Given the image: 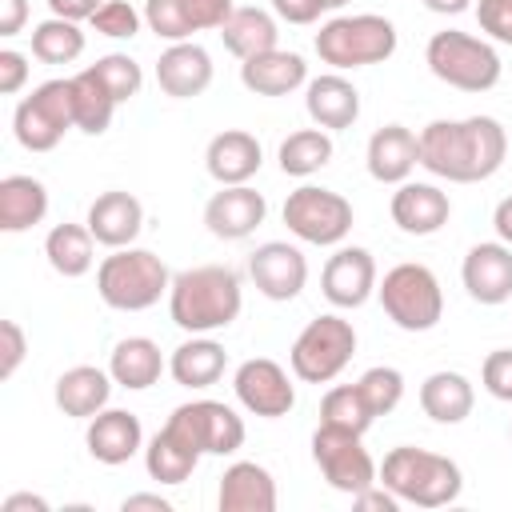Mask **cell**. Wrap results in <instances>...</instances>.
<instances>
[{
	"label": "cell",
	"mask_w": 512,
	"mask_h": 512,
	"mask_svg": "<svg viewBox=\"0 0 512 512\" xmlns=\"http://www.w3.org/2000/svg\"><path fill=\"white\" fill-rule=\"evenodd\" d=\"M420 168L448 184H480L500 172L508 156V132L496 116L432 120L420 132Z\"/></svg>",
	"instance_id": "cell-1"
},
{
	"label": "cell",
	"mask_w": 512,
	"mask_h": 512,
	"mask_svg": "<svg viewBox=\"0 0 512 512\" xmlns=\"http://www.w3.org/2000/svg\"><path fill=\"white\" fill-rule=\"evenodd\" d=\"M244 308V284L228 264H196L172 276L168 316L188 336H212L228 328Z\"/></svg>",
	"instance_id": "cell-2"
},
{
	"label": "cell",
	"mask_w": 512,
	"mask_h": 512,
	"mask_svg": "<svg viewBox=\"0 0 512 512\" xmlns=\"http://www.w3.org/2000/svg\"><path fill=\"white\" fill-rule=\"evenodd\" d=\"M380 484L392 488L400 496V504H416V508H444L460 496L464 488V472L456 460L428 452V448H412L400 444L384 456L380 464Z\"/></svg>",
	"instance_id": "cell-3"
},
{
	"label": "cell",
	"mask_w": 512,
	"mask_h": 512,
	"mask_svg": "<svg viewBox=\"0 0 512 512\" xmlns=\"http://www.w3.org/2000/svg\"><path fill=\"white\" fill-rule=\"evenodd\" d=\"M168 288H172V272L148 248H132V244L112 248V256H104L96 268V292L116 312H144L160 304Z\"/></svg>",
	"instance_id": "cell-4"
},
{
	"label": "cell",
	"mask_w": 512,
	"mask_h": 512,
	"mask_svg": "<svg viewBox=\"0 0 512 512\" xmlns=\"http://www.w3.org/2000/svg\"><path fill=\"white\" fill-rule=\"evenodd\" d=\"M316 56L332 72H352L368 64H384L396 52V24L380 12H352V16H332L316 32Z\"/></svg>",
	"instance_id": "cell-5"
},
{
	"label": "cell",
	"mask_w": 512,
	"mask_h": 512,
	"mask_svg": "<svg viewBox=\"0 0 512 512\" xmlns=\"http://www.w3.org/2000/svg\"><path fill=\"white\" fill-rule=\"evenodd\" d=\"M424 64L440 84L460 88V92H488L504 76L500 52L488 40H480L472 32H460V28L432 32V40L424 48Z\"/></svg>",
	"instance_id": "cell-6"
},
{
	"label": "cell",
	"mask_w": 512,
	"mask_h": 512,
	"mask_svg": "<svg viewBox=\"0 0 512 512\" xmlns=\"http://www.w3.org/2000/svg\"><path fill=\"white\" fill-rule=\"evenodd\" d=\"M384 316L404 332H432L444 316V288L428 264H396L376 284Z\"/></svg>",
	"instance_id": "cell-7"
},
{
	"label": "cell",
	"mask_w": 512,
	"mask_h": 512,
	"mask_svg": "<svg viewBox=\"0 0 512 512\" xmlns=\"http://www.w3.org/2000/svg\"><path fill=\"white\" fill-rule=\"evenodd\" d=\"M352 356H356V328H352V320H344L336 312H324V316H316V320H308L300 328V336L292 340L288 364H292L296 380L328 384V380H336L348 368Z\"/></svg>",
	"instance_id": "cell-8"
},
{
	"label": "cell",
	"mask_w": 512,
	"mask_h": 512,
	"mask_svg": "<svg viewBox=\"0 0 512 512\" xmlns=\"http://www.w3.org/2000/svg\"><path fill=\"white\" fill-rule=\"evenodd\" d=\"M76 128L72 116V84L68 80H44L32 88V96H24L12 112V132L16 144L28 152H52L64 132Z\"/></svg>",
	"instance_id": "cell-9"
},
{
	"label": "cell",
	"mask_w": 512,
	"mask_h": 512,
	"mask_svg": "<svg viewBox=\"0 0 512 512\" xmlns=\"http://www.w3.org/2000/svg\"><path fill=\"white\" fill-rule=\"evenodd\" d=\"M284 224L296 240L304 244H320V248H332V244H344V236L352 232V204L332 192V188H316V184H300L296 192H288L284 200Z\"/></svg>",
	"instance_id": "cell-10"
},
{
	"label": "cell",
	"mask_w": 512,
	"mask_h": 512,
	"mask_svg": "<svg viewBox=\"0 0 512 512\" xmlns=\"http://www.w3.org/2000/svg\"><path fill=\"white\" fill-rule=\"evenodd\" d=\"M312 460H316L320 476L328 480V488H336L344 496H356V492H364V488H372L380 480V468L368 456L360 432H344V428L320 424L312 432Z\"/></svg>",
	"instance_id": "cell-11"
},
{
	"label": "cell",
	"mask_w": 512,
	"mask_h": 512,
	"mask_svg": "<svg viewBox=\"0 0 512 512\" xmlns=\"http://www.w3.org/2000/svg\"><path fill=\"white\" fill-rule=\"evenodd\" d=\"M164 424L180 432L200 456H232L244 444V420L224 400H188L172 408Z\"/></svg>",
	"instance_id": "cell-12"
},
{
	"label": "cell",
	"mask_w": 512,
	"mask_h": 512,
	"mask_svg": "<svg viewBox=\"0 0 512 512\" xmlns=\"http://www.w3.org/2000/svg\"><path fill=\"white\" fill-rule=\"evenodd\" d=\"M232 392L240 400L244 412L264 416V420H280L296 408V384L288 376L284 364L268 360V356H252L232 372Z\"/></svg>",
	"instance_id": "cell-13"
},
{
	"label": "cell",
	"mask_w": 512,
	"mask_h": 512,
	"mask_svg": "<svg viewBox=\"0 0 512 512\" xmlns=\"http://www.w3.org/2000/svg\"><path fill=\"white\" fill-rule=\"evenodd\" d=\"M232 8V0H144V24L160 40L180 44L196 32H220Z\"/></svg>",
	"instance_id": "cell-14"
},
{
	"label": "cell",
	"mask_w": 512,
	"mask_h": 512,
	"mask_svg": "<svg viewBox=\"0 0 512 512\" xmlns=\"http://www.w3.org/2000/svg\"><path fill=\"white\" fill-rule=\"evenodd\" d=\"M248 276H252V284H256L260 296H268L276 304H288L308 284V260H304V252L296 244L268 240V244H260L248 256Z\"/></svg>",
	"instance_id": "cell-15"
},
{
	"label": "cell",
	"mask_w": 512,
	"mask_h": 512,
	"mask_svg": "<svg viewBox=\"0 0 512 512\" xmlns=\"http://www.w3.org/2000/svg\"><path fill=\"white\" fill-rule=\"evenodd\" d=\"M380 276H376V260L368 248H336L320 272V292L332 308H360L368 304V296L376 292Z\"/></svg>",
	"instance_id": "cell-16"
},
{
	"label": "cell",
	"mask_w": 512,
	"mask_h": 512,
	"mask_svg": "<svg viewBox=\"0 0 512 512\" xmlns=\"http://www.w3.org/2000/svg\"><path fill=\"white\" fill-rule=\"evenodd\" d=\"M264 216L268 200L248 184H220V192H212L204 204V228L216 240H244L264 224Z\"/></svg>",
	"instance_id": "cell-17"
},
{
	"label": "cell",
	"mask_w": 512,
	"mask_h": 512,
	"mask_svg": "<svg viewBox=\"0 0 512 512\" xmlns=\"http://www.w3.org/2000/svg\"><path fill=\"white\" fill-rule=\"evenodd\" d=\"M460 280L476 304H508L512 300V248L504 240H480L468 248L460 264Z\"/></svg>",
	"instance_id": "cell-18"
},
{
	"label": "cell",
	"mask_w": 512,
	"mask_h": 512,
	"mask_svg": "<svg viewBox=\"0 0 512 512\" xmlns=\"http://www.w3.org/2000/svg\"><path fill=\"white\" fill-rule=\"evenodd\" d=\"M388 212H392V224L400 232H408V236H432V232H440L448 224L452 200H448V192L440 184L404 180V184H396Z\"/></svg>",
	"instance_id": "cell-19"
},
{
	"label": "cell",
	"mask_w": 512,
	"mask_h": 512,
	"mask_svg": "<svg viewBox=\"0 0 512 512\" xmlns=\"http://www.w3.org/2000/svg\"><path fill=\"white\" fill-rule=\"evenodd\" d=\"M364 164L376 184H404L420 164V136L404 124H384L368 136Z\"/></svg>",
	"instance_id": "cell-20"
},
{
	"label": "cell",
	"mask_w": 512,
	"mask_h": 512,
	"mask_svg": "<svg viewBox=\"0 0 512 512\" xmlns=\"http://www.w3.org/2000/svg\"><path fill=\"white\" fill-rule=\"evenodd\" d=\"M156 84L172 100H192V96L208 92V84H212V56H208V48L196 44V40L168 44L160 52V60H156Z\"/></svg>",
	"instance_id": "cell-21"
},
{
	"label": "cell",
	"mask_w": 512,
	"mask_h": 512,
	"mask_svg": "<svg viewBox=\"0 0 512 512\" xmlns=\"http://www.w3.org/2000/svg\"><path fill=\"white\" fill-rule=\"evenodd\" d=\"M84 444H88V456L116 468V464H128L140 448H144V428H140V416L128 412V408H104L88 420V432H84Z\"/></svg>",
	"instance_id": "cell-22"
},
{
	"label": "cell",
	"mask_w": 512,
	"mask_h": 512,
	"mask_svg": "<svg viewBox=\"0 0 512 512\" xmlns=\"http://www.w3.org/2000/svg\"><path fill=\"white\" fill-rule=\"evenodd\" d=\"M304 108L316 128L344 132L360 120V92L344 72H324L304 84Z\"/></svg>",
	"instance_id": "cell-23"
},
{
	"label": "cell",
	"mask_w": 512,
	"mask_h": 512,
	"mask_svg": "<svg viewBox=\"0 0 512 512\" xmlns=\"http://www.w3.org/2000/svg\"><path fill=\"white\" fill-rule=\"evenodd\" d=\"M88 232L96 236V244L104 248H128L140 228H144V204L124 192V188H108L88 204Z\"/></svg>",
	"instance_id": "cell-24"
},
{
	"label": "cell",
	"mask_w": 512,
	"mask_h": 512,
	"mask_svg": "<svg viewBox=\"0 0 512 512\" xmlns=\"http://www.w3.org/2000/svg\"><path fill=\"white\" fill-rule=\"evenodd\" d=\"M264 164V148L244 128H224L204 148V168L216 184H248Z\"/></svg>",
	"instance_id": "cell-25"
},
{
	"label": "cell",
	"mask_w": 512,
	"mask_h": 512,
	"mask_svg": "<svg viewBox=\"0 0 512 512\" xmlns=\"http://www.w3.org/2000/svg\"><path fill=\"white\" fill-rule=\"evenodd\" d=\"M276 476L256 460H236L220 476V512H276Z\"/></svg>",
	"instance_id": "cell-26"
},
{
	"label": "cell",
	"mask_w": 512,
	"mask_h": 512,
	"mask_svg": "<svg viewBox=\"0 0 512 512\" xmlns=\"http://www.w3.org/2000/svg\"><path fill=\"white\" fill-rule=\"evenodd\" d=\"M112 372L108 368H96V364H76V368H64L56 376V388H52V400L64 416L72 420H92L96 412L108 408V396H112Z\"/></svg>",
	"instance_id": "cell-27"
},
{
	"label": "cell",
	"mask_w": 512,
	"mask_h": 512,
	"mask_svg": "<svg viewBox=\"0 0 512 512\" xmlns=\"http://www.w3.org/2000/svg\"><path fill=\"white\" fill-rule=\"evenodd\" d=\"M240 84L256 96H288L308 84V64L300 52L272 48L252 60H240Z\"/></svg>",
	"instance_id": "cell-28"
},
{
	"label": "cell",
	"mask_w": 512,
	"mask_h": 512,
	"mask_svg": "<svg viewBox=\"0 0 512 512\" xmlns=\"http://www.w3.org/2000/svg\"><path fill=\"white\" fill-rule=\"evenodd\" d=\"M48 216V188L28 172L0 180V232H28Z\"/></svg>",
	"instance_id": "cell-29"
},
{
	"label": "cell",
	"mask_w": 512,
	"mask_h": 512,
	"mask_svg": "<svg viewBox=\"0 0 512 512\" xmlns=\"http://www.w3.org/2000/svg\"><path fill=\"white\" fill-rule=\"evenodd\" d=\"M168 368V360L160 356V344L148 340V336H124L116 340L112 356H108V372L120 388L128 392H144L160 380V372Z\"/></svg>",
	"instance_id": "cell-30"
},
{
	"label": "cell",
	"mask_w": 512,
	"mask_h": 512,
	"mask_svg": "<svg viewBox=\"0 0 512 512\" xmlns=\"http://www.w3.org/2000/svg\"><path fill=\"white\" fill-rule=\"evenodd\" d=\"M224 368H228V352L212 336H192L176 344L168 356V372L180 388H212L224 376Z\"/></svg>",
	"instance_id": "cell-31"
},
{
	"label": "cell",
	"mask_w": 512,
	"mask_h": 512,
	"mask_svg": "<svg viewBox=\"0 0 512 512\" xmlns=\"http://www.w3.org/2000/svg\"><path fill=\"white\" fill-rule=\"evenodd\" d=\"M472 404H476V388H472V380L464 372L440 368V372H432L420 384V408L436 424H460V420H468L472 416Z\"/></svg>",
	"instance_id": "cell-32"
},
{
	"label": "cell",
	"mask_w": 512,
	"mask_h": 512,
	"mask_svg": "<svg viewBox=\"0 0 512 512\" xmlns=\"http://www.w3.org/2000/svg\"><path fill=\"white\" fill-rule=\"evenodd\" d=\"M220 40H224V48L236 60H252L260 52H272L276 40H280L276 12H264V8H232V16L220 28Z\"/></svg>",
	"instance_id": "cell-33"
},
{
	"label": "cell",
	"mask_w": 512,
	"mask_h": 512,
	"mask_svg": "<svg viewBox=\"0 0 512 512\" xmlns=\"http://www.w3.org/2000/svg\"><path fill=\"white\" fill-rule=\"evenodd\" d=\"M196 464H200V452L168 424L144 444V468L156 484H184L196 472Z\"/></svg>",
	"instance_id": "cell-34"
},
{
	"label": "cell",
	"mask_w": 512,
	"mask_h": 512,
	"mask_svg": "<svg viewBox=\"0 0 512 512\" xmlns=\"http://www.w3.org/2000/svg\"><path fill=\"white\" fill-rule=\"evenodd\" d=\"M44 256H48V264H52L56 276L76 280V276L92 272L96 236L88 232V224H56V228L44 236Z\"/></svg>",
	"instance_id": "cell-35"
},
{
	"label": "cell",
	"mask_w": 512,
	"mask_h": 512,
	"mask_svg": "<svg viewBox=\"0 0 512 512\" xmlns=\"http://www.w3.org/2000/svg\"><path fill=\"white\" fill-rule=\"evenodd\" d=\"M72 84V116H76V128L88 132V136H104L112 116H116V96L104 88V80L84 68L76 76H68Z\"/></svg>",
	"instance_id": "cell-36"
},
{
	"label": "cell",
	"mask_w": 512,
	"mask_h": 512,
	"mask_svg": "<svg viewBox=\"0 0 512 512\" xmlns=\"http://www.w3.org/2000/svg\"><path fill=\"white\" fill-rule=\"evenodd\" d=\"M332 136L324 132V128H296V132H288L284 140H280V148H276V160H280V172L284 176H312V172H320L328 160H332Z\"/></svg>",
	"instance_id": "cell-37"
},
{
	"label": "cell",
	"mask_w": 512,
	"mask_h": 512,
	"mask_svg": "<svg viewBox=\"0 0 512 512\" xmlns=\"http://www.w3.org/2000/svg\"><path fill=\"white\" fill-rule=\"evenodd\" d=\"M84 52V32L76 20L48 16L32 28V56L40 64H72Z\"/></svg>",
	"instance_id": "cell-38"
},
{
	"label": "cell",
	"mask_w": 512,
	"mask_h": 512,
	"mask_svg": "<svg viewBox=\"0 0 512 512\" xmlns=\"http://www.w3.org/2000/svg\"><path fill=\"white\" fill-rule=\"evenodd\" d=\"M372 408L364 404L360 388L356 384H336L324 392L320 400V424H332V428H344V432H368L372 428Z\"/></svg>",
	"instance_id": "cell-39"
},
{
	"label": "cell",
	"mask_w": 512,
	"mask_h": 512,
	"mask_svg": "<svg viewBox=\"0 0 512 512\" xmlns=\"http://www.w3.org/2000/svg\"><path fill=\"white\" fill-rule=\"evenodd\" d=\"M356 388H360L364 404L372 408V416H388L404 400V372L400 368H388V364H376V368H368L356 380Z\"/></svg>",
	"instance_id": "cell-40"
},
{
	"label": "cell",
	"mask_w": 512,
	"mask_h": 512,
	"mask_svg": "<svg viewBox=\"0 0 512 512\" xmlns=\"http://www.w3.org/2000/svg\"><path fill=\"white\" fill-rule=\"evenodd\" d=\"M92 72L104 80V88L116 96V104L140 96V88H144V68H140L128 52H108V56H100V60L92 64Z\"/></svg>",
	"instance_id": "cell-41"
},
{
	"label": "cell",
	"mask_w": 512,
	"mask_h": 512,
	"mask_svg": "<svg viewBox=\"0 0 512 512\" xmlns=\"http://www.w3.org/2000/svg\"><path fill=\"white\" fill-rule=\"evenodd\" d=\"M88 24H92V32H100L108 40H132L144 24V12H136L128 0H104Z\"/></svg>",
	"instance_id": "cell-42"
},
{
	"label": "cell",
	"mask_w": 512,
	"mask_h": 512,
	"mask_svg": "<svg viewBox=\"0 0 512 512\" xmlns=\"http://www.w3.org/2000/svg\"><path fill=\"white\" fill-rule=\"evenodd\" d=\"M480 384L492 400H504L512 404V348H496L484 356L480 364Z\"/></svg>",
	"instance_id": "cell-43"
},
{
	"label": "cell",
	"mask_w": 512,
	"mask_h": 512,
	"mask_svg": "<svg viewBox=\"0 0 512 512\" xmlns=\"http://www.w3.org/2000/svg\"><path fill=\"white\" fill-rule=\"evenodd\" d=\"M476 24L488 40L512 48V0H476Z\"/></svg>",
	"instance_id": "cell-44"
},
{
	"label": "cell",
	"mask_w": 512,
	"mask_h": 512,
	"mask_svg": "<svg viewBox=\"0 0 512 512\" xmlns=\"http://www.w3.org/2000/svg\"><path fill=\"white\" fill-rule=\"evenodd\" d=\"M28 356V336L16 320H0V380H12Z\"/></svg>",
	"instance_id": "cell-45"
},
{
	"label": "cell",
	"mask_w": 512,
	"mask_h": 512,
	"mask_svg": "<svg viewBox=\"0 0 512 512\" xmlns=\"http://www.w3.org/2000/svg\"><path fill=\"white\" fill-rule=\"evenodd\" d=\"M28 56L16 52V48H0V92L4 96H16L24 84H28Z\"/></svg>",
	"instance_id": "cell-46"
},
{
	"label": "cell",
	"mask_w": 512,
	"mask_h": 512,
	"mask_svg": "<svg viewBox=\"0 0 512 512\" xmlns=\"http://www.w3.org/2000/svg\"><path fill=\"white\" fill-rule=\"evenodd\" d=\"M272 12L284 24H316L324 16V4L320 0H272Z\"/></svg>",
	"instance_id": "cell-47"
},
{
	"label": "cell",
	"mask_w": 512,
	"mask_h": 512,
	"mask_svg": "<svg viewBox=\"0 0 512 512\" xmlns=\"http://www.w3.org/2000/svg\"><path fill=\"white\" fill-rule=\"evenodd\" d=\"M352 504H356V508H364V512H396V508H400V496L376 480L372 488L356 492V496H352Z\"/></svg>",
	"instance_id": "cell-48"
},
{
	"label": "cell",
	"mask_w": 512,
	"mask_h": 512,
	"mask_svg": "<svg viewBox=\"0 0 512 512\" xmlns=\"http://www.w3.org/2000/svg\"><path fill=\"white\" fill-rule=\"evenodd\" d=\"M28 24V0H0V36H16Z\"/></svg>",
	"instance_id": "cell-49"
},
{
	"label": "cell",
	"mask_w": 512,
	"mask_h": 512,
	"mask_svg": "<svg viewBox=\"0 0 512 512\" xmlns=\"http://www.w3.org/2000/svg\"><path fill=\"white\" fill-rule=\"evenodd\" d=\"M100 4H104V0H48V12L80 24V20H92V12H96Z\"/></svg>",
	"instance_id": "cell-50"
},
{
	"label": "cell",
	"mask_w": 512,
	"mask_h": 512,
	"mask_svg": "<svg viewBox=\"0 0 512 512\" xmlns=\"http://www.w3.org/2000/svg\"><path fill=\"white\" fill-rule=\"evenodd\" d=\"M124 512H136V508H152V512H172V500H164L160 492H132L120 500Z\"/></svg>",
	"instance_id": "cell-51"
},
{
	"label": "cell",
	"mask_w": 512,
	"mask_h": 512,
	"mask_svg": "<svg viewBox=\"0 0 512 512\" xmlns=\"http://www.w3.org/2000/svg\"><path fill=\"white\" fill-rule=\"evenodd\" d=\"M0 512H48V500L32 496V492H12V496H4Z\"/></svg>",
	"instance_id": "cell-52"
},
{
	"label": "cell",
	"mask_w": 512,
	"mask_h": 512,
	"mask_svg": "<svg viewBox=\"0 0 512 512\" xmlns=\"http://www.w3.org/2000/svg\"><path fill=\"white\" fill-rule=\"evenodd\" d=\"M492 228H496V236L512 248V196H504V200L496 204V212H492Z\"/></svg>",
	"instance_id": "cell-53"
},
{
	"label": "cell",
	"mask_w": 512,
	"mask_h": 512,
	"mask_svg": "<svg viewBox=\"0 0 512 512\" xmlns=\"http://www.w3.org/2000/svg\"><path fill=\"white\" fill-rule=\"evenodd\" d=\"M428 12H436V16H460V12H468L472 8V0H420Z\"/></svg>",
	"instance_id": "cell-54"
},
{
	"label": "cell",
	"mask_w": 512,
	"mask_h": 512,
	"mask_svg": "<svg viewBox=\"0 0 512 512\" xmlns=\"http://www.w3.org/2000/svg\"><path fill=\"white\" fill-rule=\"evenodd\" d=\"M320 4H324V12H336V8H344L348 0H320Z\"/></svg>",
	"instance_id": "cell-55"
},
{
	"label": "cell",
	"mask_w": 512,
	"mask_h": 512,
	"mask_svg": "<svg viewBox=\"0 0 512 512\" xmlns=\"http://www.w3.org/2000/svg\"><path fill=\"white\" fill-rule=\"evenodd\" d=\"M508 440H512V428H508Z\"/></svg>",
	"instance_id": "cell-56"
}]
</instances>
